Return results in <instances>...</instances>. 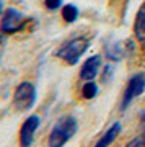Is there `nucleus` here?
I'll return each mask as SVG.
<instances>
[{"label":"nucleus","mask_w":145,"mask_h":147,"mask_svg":"<svg viewBox=\"0 0 145 147\" xmlns=\"http://www.w3.org/2000/svg\"><path fill=\"white\" fill-rule=\"evenodd\" d=\"M77 131H78L77 119L73 116H64L52 127L49 139H47V147H64L77 134Z\"/></svg>","instance_id":"nucleus-1"},{"label":"nucleus","mask_w":145,"mask_h":147,"mask_svg":"<svg viewBox=\"0 0 145 147\" xmlns=\"http://www.w3.org/2000/svg\"><path fill=\"white\" fill-rule=\"evenodd\" d=\"M88 46H90L88 39H85V38H73V39L65 42L57 51V57H60L62 61H65L70 65H75L80 61V57L87 53Z\"/></svg>","instance_id":"nucleus-2"},{"label":"nucleus","mask_w":145,"mask_h":147,"mask_svg":"<svg viewBox=\"0 0 145 147\" xmlns=\"http://www.w3.org/2000/svg\"><path fill=\"white\" fill-rule=\"evenodd\" d=\"M36 96V87L31 82H21L13 92V105L18 111H28L34 106Z\"/></svg>","instance_id":"nucleus-3"},{"label":"nucleus","mask_w":145,"mask_h":147,"mask_svg":"<svg viewBox=\"0 0 145 147\" xmlns=\"http://www.w3.org/2000/svg\"><path fill=\"white\" fill-rule=\"evenodd\" d=\"M25 21H26L25 15L20 10L10 7V8H7L3 11V16H2V21H0V31H2V34L18 33L21 28L25 26Z\"/></svg>","instance_id":"nucleus-4"},{"label":"nucleus","mask_w":145,"mask_h":147,"mask_svg":"<svg viewBox=\"0 0 145 147\" xmlns=\"http://www.w3.org/2000/svg\"><path fill=\"white\" fill-rule=\"evenodd\" d=\"M145 90V75L144 74H135L134 77L129 80V84L126 87V92L122 95V101H121V110H127V106L139 96L140 93H144Z\"/></svg>","instance_id":"nucleus-5"},{"label":"nucleus","mask_w":145,"mask_h":147,"mask_svg":"<svg viewBox=\"0 0 145 147\" xmlns=\"http://www.w3.org/2000/svg\"><path fill=\"white\" fill-rule=\"evenodd\" d=\"M39 124H41V118L38 115H31L26 118L20 127V134H18L20 147H31L33 141H34V134L39 129Z\"/></svg>","instance_id":"nucleus-6"},{"label":"nucleus","mask_w":145,"mask_h":147,"mask_svg":"<svg viewBox=\"0 0 145 147\" xmlns=\"http://www.w3.org/2000/svg\"><path fill=\"white\" fill-rule=\"evenodd\" d=\"M99 67H101V57L99 56H91V57H88L83 62L82 69H80V79L85 80V82L93 80L98 75Z\"/></svg>","instance_id":"nucleus-7"},{"label":"nucleus","mask_w":145,"mask_h":147,"mask_svg":"<svg viewBox=\"0 0 145 147\" xmlns=\"http://www.w3.org/2000/svg\"><path fill=\"white\" fill-rule=\"evenodd\" d=\"M119 132H121V123H114L113 126L109 127L108 131L99 137L98 142H96L93 147H109L114 141H116V139H117Z\"/></svg>","instance_id":"nucleus-8"},{"label":"nucleus","mask_w":145,"mask_h":147,"mask_svg":"<svg viewBox=\"0 0 145 147\" xmlns=\"http://www.w3.org/2000/svg\"><path fill=\"white\" fill-rule=\"evenodd\" d=\"M134 34L139 42H145V2L142 3V7L137 11V16H135Z\"/></svg>","instance_id":"nucleus-9"},{"label":"nucleus","mask_w":145,"mask_h":147,"mask_svg":"<svg viewBox=\"0 0 145 147\" xmlns=\"http://www.w3.org/2000/svg\"><path fill=\"white\" fill-rule=\"evenodd\" d=\"M62 18L67 23H73V21L78 18V8L73 3H67V5H64L62 8Z\"/></svg>","instance_id":"nucleus-10"},{"label":"nucleus","mask_w":145,"mask_h":147,"mask_svg":"<svg viewBox=\"0 0 145 147\" xmlns=\"http://www.w3.org/2000/svg\"><path fill=\"white\" fill-rule=\"evenodd\" d=\"M82 95H83V98H87V100L95 98V96L98 95V85L95 84L93 80L85 82V84H83V87H82Z\"/></svg>","instance_id":"nucleus-11"},{"label":"nucleus","mask_w":145,"mask_h":147,"mask_svg":"<svg viewBox=\"0 0 145 147\" xmlns=\"http://www.w3.org/2000/svg\"><path fill=\"white\" fill-rule=\"evenodd\" d=\"M106 56H108L111 61H121L122 59V56H124V51H122V47H121V44H109L108 47H106Z\"/></svg>","instance_id":"nucleus-12"},{"label":"nucleus","mask_w":145,"mask_h":147,"mask_svg":"<svg viewBox=\"0 0 145 147\" xmlns=\"http://www.w3.org/2000/svg\"><path fill=\"white\" fill-rule=\"evenodd\" d=\"M126 147H145V136H144V134H140V136L130 139Z\"/></svg>","instance_id":"nucleus-13"},{"label":"nucleus","mask_w":145,"mask_h":147,"mask_svg":"<svg viewBox=\"0 0 145 147\" xmlns=\"http://www.w3.org/2000/svg\"><path fill=\"white\" fill-rule=\"evenodd\" d=\"M113 74H114V69L111 64H108V65H104V72H103V84H108L109 80H111V77H113Z\"/></svg>","instance_id":"nucleus-14"},{"label":"nucleus","mask_w":145,"mask_h":147,"mask_svg":"<svg viewBox=\"0 0 145 147\" xmlns=\"http://www.w3.org/2000/svg\"><path fill=\"white\" fill-rule=\"evenodd\" d=\"M64 0H44V5H46L47 10H57L62 7Z\"/></svg>","instance_id":"nucleus-15"},{"label":"nucleus","mask_w":145,"mask_h":147,"mask_svg":"<svg viewBox=\"0 0 145 147\" xmlns=\"http://www.w3.org/2000/svg\"><path fill=\"white\" fill-rule=\"evenodd\" d=\"M140 121H142V124H144V127H145V110L140 113Z\"/></svg>","instance_id":"nucleus-16"},{"label":"nucleus","mask_w":145,"mask_h":147,"mask_svg":"<svg viewBox=\"0 0 145 147\" xmlns=\"http://www.w3.org/2000/svg\"><path fill=\"white\" fill-rule=\"evenodd\" d=\"M2 16H3V3L0 0V21H2Z\"/></svg>","instance_id":"nucleus-17"}]
</instances>
